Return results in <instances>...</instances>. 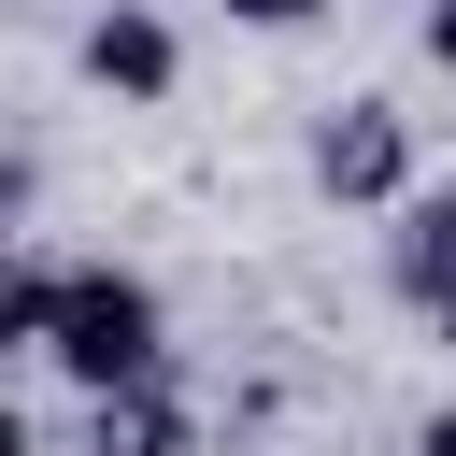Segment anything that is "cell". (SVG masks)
<instances>
[{
    "label": "cell",
    "mask_w": 456,
    "mask_h": 456,
    "mask_svg": "<svg viewBox=\"0 0 456 456\" xmlns=\"http://www.w3.org/2000/svg\"><path fill=\"white\" fill-rule=\"evenodd\" d=\"M413 43H428V57L456 71V0H428V14H413Z\"/></svg>",
    "instance_id": "obj_8"
},
{
    "label": "cell",
    "mask_w": 456,
    "mask_h": 456,
    "mask_svg": "<svg viewBox=\"0 0 456 456\" xmlns=\"http://www.w3.org/2000/svg\"><path fill=\"white\" fill-rule=\"evenodd\" d=\"M86 86H100V100H171V86H185L171 14H157V0H100V14H86Z\"/></svg>",
    "instance_id": "obj_3"
},
{
    "label": "cell",
    "mask_w": 456,
    "mask_h": 456,
    "mask_svg": "<svg viewBox=\"0 0 456 456\" xmlns=\"http://www.w3.org/2000/svg\"><path fill=\"white\" fill-rule=\"evenodd\" d=\"M413 456H456V413H428V428H413Z\"/></svg>",
    "instance_id": "obj_9"
},
{
    "label": "cell",
    "mask_w": 456,
    "mask_h": 456,
    "mask_svg": "<svg viewBox=\"0 0 456 456\" xmlns=\"http://www.w3.org/2000/svg\"><path fill=\"white\" fill-rule=\"evenodd\" d=\"M57 299H71V256H14V285H0V356H57Z\"/></svg>",
    "instance_id": "obj_6"
},
{
    "label": "cell",
    "mask_w": 456,
    "mask_h": 456,
    "mask_svg": "<svg viewBox=\"0 0 456 456\" xmlns=\"http://www.w3.org/2000/svg\"><path fill=\"white\" fill-rule=\"evenodd\" d=\"M71 399H128V385H171V299L114 256H71V299H57V356H43Z\"/></svg>",
    "instance_id": "obj_1"
},
{
    "label": "cell",
    "mask_w": 456,
    "mask_h": 456,
    "mask_svg": "<svg viewBox=\"0 0 456 456\" xmlns=\"http://www.w3.org/2000/svg\"><path fill=\"white\" fill-rule=\"evenodd\" d=\"M314 200L399 214V200H413V114H399V100H328V114H314Z\"/></svg>",
    "instance_id": "obj_2"
},
{
    "label": "cell",
    "mask_w": 456,
    "mask_h": 456,
    "mask_svg": "<svg viewBox=\"0 0 456 456\" xmlns=\"http://www.w3.org/2000/svg\"><path fill=\"white\" fill-rule=\"evenodd\" d=\"M228 14H242V28H314L328 0H228Z\"/></svg>",
    "instance_id": "obj_7"
},
{
    "label": "cell",
    "mask_w": 456,
    "mask_h": 456,
    "mask_svg": "<svg viewBox=\"0 0 456 456\" xmlns=\"http://www.w3.org/2000/svg\"><path fill=\"white\" fill-rule=\"evenodd\" d=\"M385 299L399 314H456V185H413L399 214H385Z\"/></svg>",
    "instance_id": "obj_4"
},
{
    "label": "cell",
    "mask_w": 456,
    "mask_h": 456,
    "mask_svg": "<svg viewBox=\"0 0 456 456\" xmlns=\"http://www.w3.org/2000/svg\"><path fill=\"white\" fill-rule=\"evenodd\" d=\"M86 456H200V413H185V385L86 399Z\"/></svg>",
    "instance_id": "obj_5"
},
{
    "label": "cell",
    "mask_w": 456,
    "mask_h": 456,
    "mask_svg": "<svg viewBox=\"0 0 456 456\" xmlns=\"http://www.w3.org/2000/svg\"><path fill=\"white\" fill-rule=\"evenodd\" d=\"M442 342H456V314H442Z\"/></svg>",
    "instance_id": "obj_10"
}]
</instances>
